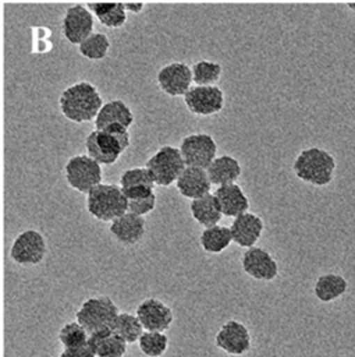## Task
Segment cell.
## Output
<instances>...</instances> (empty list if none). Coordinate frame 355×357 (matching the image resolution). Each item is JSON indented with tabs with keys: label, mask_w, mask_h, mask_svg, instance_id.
<instances>
[{
	"label": "cell",
	"mask_w": 355,
	"mask_h": 357,
	"mask_svg": "<svg viewBox=\"0 0 355 357\" xmlns=\"http://www.w3.org/2000/svg\"><path fill=\"white\" fill-rule=\"evenodd\" d=\"M337 160L331 152L320 146H308L298 152L292 162L295 177L313 187H327L333 183Z\"/></svg>",
	"instance_id": "2"
},
{
	"label": "cell",
	"mask_w": 355,
	"mask_h": 357,
	"mask_svg": "<svg viewBox=\"0 0 355 357\" xmlns=\"http://www.w3.org/2000/svg\"><path fill=\"white\" fill-rule=\"evenodd\" d=\"M88 344L97 357H125L128 349V343L113 328L90 333Z\"/></svg>",
	"instance_id": "20"
},
{
	"label": "cell",
	"mask_w": 355,
	"mask_h": 357,
	"mask_svg": "<svg viewBox=\"0 0 355 357\" xmlns=\"http://www.w3.org/2000/svg\"><path fill=\"white\" fill-rule=\"evenodd\" d=\"M348 280L341 273L326 272L317 276L313 284V296L323 304L340 300L348 291Z\"/></svg>",
	"instance_id": "22"
},
{
	"label": "cell",
	"mask_w": 355,
	"mask_h": 357,
	"mask_svg": "<svg viewBox=\"0 0 355 357\" xmlns=\"http://www.w3.org/2000/svg\"><path fill=\"white\" fill-rule=\"evenodd\" d=\"M178 148L187 166L207 169L217 156V144L207 132H191L185 135Z\"/></svg>",
	"instance_id": "11"
},
{
	"label": "cell",
	"mask_w": 355,
	"mask_h": 357,
	"mask_svg": "<svg viewBox=\"0 0 355 357\" xmlns=\"http://www.w3.org/2000/svg\"><path fill=\"white\" fill-rule=\"evenodd\" d=\"M47 254L45 236L36 229H25L15 236L10 247V258L14 264L29 268L43 262Z\"/></svg>",
	"instance_id": "8"
},
{
	"label": "cell",
	"mask_w": 355,
	"mask_h": 357,
	"mask_svg": "<svg viewBox=\"0 0 355 357\" xmlns=\"http://www.w3.org/2000/svg\"><path fill=\"white\" fill-rule=\"evenodd\" d=\"M58 357H97V356L90 349V346L86 343L77 349H63V351L58 354Z\"/></svg>",
	"instance_id": "34"
},
{
	"label": "cell",
	"mask_w": 355,
	"mask_h": 357,
	"mask_svg": "<svg viewBox=\"0 0 355 357\" xmlns=\"http://www.w3.org/2000/svg\"><path fill=\"white\" fill-rule=\"evenodd\" d=\"M64 177L72 190L88 194L95 185L102 183V165L92 159L88 153L74 155L65 162Z\"/></svg>",
	"instance_id": "7"
},
{
	"label": "cell",
	"mask_w": 355,
	"mask_h": 357,
	"mask_svg": "<svg viewBox=\"0 0 355 357\" xmlns=\"http://www.w3.org/2000/svg\"><path fill=\"white\" fill-rule=\"evenodd\" d=\"M138 347L145 357H161L168 349V337L164 332L143 331Z\"/></svg>",
	"instance_id": "31"
},
{
	"label": "cell",
	"mask_w": 355,
	"mask_h": 357,
	"mask_svg": "<svg viewBox=\"0 0 355 357\" xmlns=\"http://www.w3.org/2000/svg\"><path fill=\"white\" fill-rule=\"evenodd\" d=\"M175 187L184 198L195 199L210 192L212 181L206 169L185 166V169L175 181Z\"/></svg>",
	"instance_id": "19"
},
{
	"label": "cell",
	"mask_w": 355,
	"mask_h": 357,
	"mask_svg": "<svg viewBox=\"0 0 355 357\" xmlns=\"http://www.w3.org/2000/svg\"><path fill=\"white\" fill-rule=\"evenodd\" d=\"M129 128L113 124L104 128H93L85 138V151L102 166L114 165L129 148Z\"/></svg>",
	"instance_id": "3"
},
{
	"label": "cell",
	"mask_w": 355,
	"mask_h": 357,
	"mask_svg": "<svg viewBox=\"0 0 355 357\" xmlns=\"http://www.w3.org/2000/svg\"><path fill=\"white\" fill-rule=\"evenodd\" d=\"M213 194L219 202L223 216L226 218H237L238 215L249 211V198L237 183L219 185Z\"/></svg>",
	"instance_id": "18"
},
{
	"label": "cell",
	"mask_w": 355,
	"mask_h": 357,
	"mask_svg": "<svg viewBox=\"0 0 355 357\" xmlns=\"http://www.w3.org/2000/svg\"><path fill=\"white\" fill-rule=\"evenodd\" d=\"M111 42L104 32H92L86 39H84L77 47L79 54L90 61L103 60L110 50Z\"/></svg>",
	"instance_id": "27"
},
{
	"label": "cell",
	"mask_w": 355,
	"mask_h": 357,
	"mask_svg": "<svg viewBox=\"0 0 355 357\" xmlns=\"http://www.w3.org/2000/svg\"><path fill=\"white\" fill-rule=\"evenodd\" d=\"M103 103L99 89L85 79L71 84L58 96L60 113L77 124L95 121Z\"/></svg>",
	"instance_id": "1"
},
{
	"label": "cell",
	"mask_w": 355,
	"mask_h": 357,
	"mask_svg": "<svg viewBox=\"0 0 355 357\" xmlns=\"http://www.w3.org/2000/svg\"><path fill=\"white\" fill-rule=\"evenodd\" d=\"M194 85H217L223 75V66L219 61L200 59L191 64Z\"/></svg>",
	"instance_id": "28"
},
{
	"label": "cell",
	"mask_w": 355,
	"mask_h": 357,
	"mask_svg": "<svg viewBox=\"0 0 355 357\" xmlns=\"http://www.w3.org/2000/svg\"><path fill=\"white\" fill-rule=\"evenodd\" d=\"M189 212H191V216L194 218V220L203 227L217 225L220 222V219L223 218L219 202H217L214 194H210V192H207L199 198L191 199Z\"/></svg>",
	"instance_id": "24"
},
{
	"label": "cell",
	"mask_w": 355,
	"mask_h": 357,
	"mask_svg": "<svg viewBox=\"0 0 355 357\" xmlns=\"http://www.w3.org/2000/svg\"><path fill=\"white\" fill-rule=\"evenodd\" d=\"M113 329L128 343H138L141 335L143 333L145 328L142 325V322L139 321L136 314H131V312H125V311H120V314L117 315Z\"/></svg>",
	"instance_id": "29"
},
{
	"label": "cell",
	"mask_w": 355,
	"mask_h": 357,
	"mask_svg": "<svg viewBox=\"0 0 355 357\" xmlns=\"http://www.w3.org/2000/svg\"><path fill=\"white\" fill-rule=\"evenodd\" d=\"M86 211L99 222H111L128 211V201L120 184L100 183L86 194Z\"/></svg>",
	"instance_id": "4"
},
{
	"label": "cell",
	"mask_w": 355,
	"mask_h": 357,
	"mask_svg": "<svg viewBox=\"0 0 355 357\" xmlns=\"http://www.w3.org/2000/svg\"><path fill=\"white\" fill-rule=\"evenodd\" d=\"M109 233L118 244L124 247H134L141 243L146 233L145 218L127 211L110 222Z\"/></svg>",
	"instance_id": "16"
},
{
	"label": "cell",
	"mask_w": 355,
	"mask_h": 357,
	"mask_svg": "<svg viewBox=\"0 0 355 357\" xmlns=\"http://www.w3.org/2000/svg\"><path fill=\"white\" fill-rule=\"evenodd\" d=\"M212 184L224 185L237 183L242 174V166L239 160L231 155H219L206 169Z\"/></svg>",
	"instance_id": "23"
},
{
	"label": "cell",
	"mask_w": 355,
	"mask_h": 357,
	"mask_svg": "<svg viewBox=\"0 0 355 357\" xmlns=\"http://www.w3.org/2000/svg\"><path fill=\"white\" fill-rule=\"evenodd\" d=\"M88 8L93 13L95 18L99 21L100 25L117 29L121 28L127 22V8L124 3L118 1H97L89 3Z\"/></svg>",
	"instance_id": "25"
},
{
	"label": "cell",
	"mask_w": 355,
	"mask_h": 357,
	"mask_svg": "<svg viewBox=\"0 0 355 357\" xmlns=\"http://www.w3.org/2000/svg\"><path fill=\"white\" fill-rule=\"evenodd\" d=\"M241 266L246 276L258 282H273L280 273L277 259L263 247L246 248L241 257Z\"/></svg>",
	"instance_id": "13"
},
{
	"label": "cell",
	"mask_w": 355,
	"mask_h": 357,
	"mask_svg": "<svg viewBox=\"0 0 355 357\" xmlns=\"http://www.w3.org/2000/svg\"><path fill=\"white\" fill-rule=\"evenodd\" d=\"M58 343L63 346V349H77L88 343L89 333L85 329V326L75 321L64 324L57 333Z\"/></svg>",
	"instance_id": "30"
},
{
	"label": "cell",
	"mask_w": 355,
	"mask_h": 357,
	"mask_svg": "<svg viewBox=\"0 0 355 357\" xmlns=\"http://www.w3.org/2000/svg\"><path fill=\"white\" fill-rule=\"evenodd\" d=\"M120 185L123 191L139 188V187H149L155 188L156 183L146 166H136L125 169L120 176Z\"/></svg>",
	"instance_id": "32"
},
{
	"label": "cell",
	"mask_w": 355,
	"mask_h": 357,
	"mask_svg": "<svg viewBox=\"0 0 355 357\" xmlns=\"http://www.w3.org/2000/svg\"><path fill=\"white\" fill-rule=\"evenodd\" d=\"M214 344L228 356L241 357L251 351L252 336L245 324L231 318L227 319L216 332Z\"/></svg>",
	"instance_id": "10"
},
{
	"label": "cell",
	"mask_w": 355,
	"mask_h": 357,
	"mask_svg": "<svg viewBox=\"0 0 355 357\" xmlns=\"http://www.w3.org/2000/svg\"><path fill=\"white\" fill-rule=\"evenodd\" d=\"M232 243L231 229L223 225H213L205 227L199 234V244L207 254H221Z\"/></svg>",
	"instance_id": "26"
},
{
	"label": "cell",
	"mask_w": 355,
	"mask_h": 357,
	"mask_svg": "<svg viewBox=\"0 0 355 357\" xmlns=\"http://www.w3.org/2000/svg\"><path fill=\"white\" fill-rule=\"evenodd\" d=\"M182 99L188 112L199 117L214 116L226 105L224 91L219 85H192Z\"/></svg>",
	"instance_id": "9"
},
{
	"label": "cell",
	"mask_w": 355,
	"mask_h": 357,
	"mask_svg": "<svg viewBox=\"0 0 355 357\" xmlns=\"http://www.w3.org/2000/svg\"><path fill=\"white\" fill-rule=\"evenodd\" d=\"M124 6H125L127 11H131V13H135V14L141 13L142 8H143L142 3H124Z\"/></svg>",
	"instance_id": "35"
},
{
	"label": "cell",
	"mask_w": 355,
	"mask_h": 357,
	"mask_svg": "<svg viewBox=\"0 0 355 357\" xmlns=\"http://www.w3.org/2000/svg\"><path fill=\"white\" fill-rule=\"evenodd\" d=\"M95 15L93 13L82 6L74 4L70 6L61 20V33L64 39L78 46L84 39H86L92 32H95Z\"/></svg>",
	"instance_id": "14"
},
{
	"label": "cell",
	"mask_w": 355,
	"mask_h": 357,
	"mask_svg": "<svg viewBox=\"0 0 355 357\" xmlns=\"http://www.w3.org/2000/svg\"><path fill=\"white\" fill-rule=\"evenodd\" d=\"M145 166L149 169L156 185L170 187L185 169V162L180 148L173 145H161L149 156Z\"/></svg>",
	"instance_id": "6"
},
{
	"label": "cell",
	"mask_w": 355,
	"mask_h": 357,
	"mask_svg": "<svg viewBox=\"0 0 355 357\" xmlns=\"http://www.w3.org/2000/svg\"><path fill=\"white\" fill-rule=\"evenodd\" d=\"M118 314V305L113 298L110 296L100 294L86 297L75 311V319L81 322L90 335L106 328H113Z\"/></svg>",
	"instance_id": "5"
},
{
	"label": "cell",
	"mask_w": 355,
	"mask_h": 357,
	"mask_svg": "<svg viewBox=\"0 0 355 357\" xmlns=\"http://www.w3.org/2000/svg\"><path fill=\"white\" fill-rule=\"evenodd\" d=\"M348 7H349L352 11H355V3H349V4H348Z\"/></svg>",
	"instance_id": "36"
},
{
	"label": "cell",
	"mask_w": 355,
	"mask_h": 357,
	"mask_svg": "<svg viewBox=\"0 0 355 357\" xmlns=\"http://www.w3.org/2000/svg\"><path fill=\"white\" fill-rule=\"evenodd\" d=\"M135 314L142 322L145 331L166 332L174 322V312L171 307L157 297H146L142 300L136 305Z\"/></svg>",
	"instance_id": "15"
},
{
	"label": "cell",
	"mask_w": 355,
	"mask_h": 357,
	"mask_svg": "<svg viewBox=\"0 0 355 357\" xmlns=\"http://www.w3.org/2000/svg\"><path fill=\"white\" fill-rule=\"evenodd\" d=\"M127 201H128V212H132V213L139 215V216H146V215H149L150 212L155 211L157 197H156V192H153V194L146 195V197L131 198V199H127Z\"/></svg>",
	"instance_id": "33"
},
{
	"label": "cell",
	"mask_w": 355,
	"mask_h": 357,
	"mask_svg": "<svg viewBox=\"0 0 355 357\" xmlns=\"http://www.w3.org/2000/svg\"><path fill=\"white\" fill-rule=\"evenodd\" d=\"M135 121V116L132 109L121 99H110L103 103L100 107L93 126L100 130L113 124H120L127 128H131Z\"/></svg>",
	"instance_id": "21"
},
{
	"label": "cell",
	"mask_w": 355,
	"mask_h": 357,
	"mask_svg": "<svg viewBox=\"0 0 355 357\" xmlns=\"http://www.w3.org/2000/svg\"><path fill=\"white\" fill-rule=\"evenodd\" d=\"M159 89L170 98H184L194 85L191 66L184 61H171L161 66L156 73Z\"/></svg>",
	"instance_id": "12"
},
{
	"label": "cell",
	"mask_w": 355,
	"mask_h": 357,
	"mask_svg": "<svg viewBox=\"0 0 355 357\" xmlns=\"http://www.w3.org/2000/svg\"><path fill=\"white\" fill-rule=\"evenodd\" d=\"M230 229L234 244L241 248H251L260 240L265 231V222L259 215L248 211L234 218Z\"/></svg>",
	"instance_id": "17"
}]
</instances>
